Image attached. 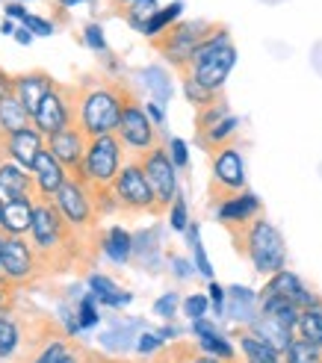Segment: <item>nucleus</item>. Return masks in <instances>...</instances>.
Listing matches in <instances>:
<instances>
[{"mask_svg": "<svg viewBox=\"0 0 322 363\" xmlns=\"http://www.w3.org/2000/svg\"><path fill=\"white\" fill-rule=\"evenodd\" d=\"M80 360H83V354H80V352H74V349H71V352H68V354H65V357H62L60 363H80Z\"/></svg>", "mask_w": 322, "mask_h": 363, "instance_id": "3c124183", "label": "nucleus"}, {"mask_svg": "<svg viewBox=\"0 0 322 363\" xmlns=\"http://www.w3.org/2000/svg\"><path fill=\"white\" fill-rule=\"evenodd\" d=\"M86 42H89V48L104 50V35H101V27L98 24H89L86 27Z\"/></svg>", "mask_w": 322, "mask_h": 363, "instance_id": "a18cd8bd", "label": "nucleus"}, {"mask_svg": "<svg viewBox=\"0 0 322 363\" xmlns=\"http://www.w3.org/2000/svg\"><path fill=\"white\" fill-rule=\"evenodd\" d=\"M48 151L62 162L71 177H77L80 169H83L86 151H89V136L83 133V127L71 124V127H65V130L48 136Z\"/></svg>", "mask_w": 322, "mask_h": 363, "instance_id": "ddd939ff", "label": "nucleus"}, {"mask_svg": "<svg viewBox=\"0 0 322 363\" xmlns=\"http://www.w3.org/2000/svg\"><path fill=\"white\" fill-rule=\"evenodd\" d=\"M89 363H131V360H113V357H101V354H83Z\"/></svg>", "mask_w": 322, "mask_h": 363, "instance_id": "09e8293b", "label": "nucleus"}, {"mask_svg": "<svg viewBox=\"0 0 322 363\" xmlns=\"http://www.w3.org/2000/svg\"><path fill=\"white\" fill-rule=\"evenodd\" d=\"M234 62H237V50L228 39V30H222L219 35H213L210 42H204L199 50H195L192 62L181 71L192 74L204 89H210V92H222V86L231 74V68H234ZM181 71H177V74H181Z\"/></svg>", "mask_w": 322, "mask_h": 363, "instance_id": "39448f33", "label": "nucleus"}, {"mask_svg": "<svg viewBox=\"0 0 322 363\" xmlns=\"http://www.w3.org/2000/svg\"><path fill=\"white\" fill-rule=\"evenodd\" d=\"M101 251L116 263H128L131 251H133V237L124 228H110L101 237Z\"/></svg>", "mask_w": 322, "mask_h": 363, "instance_id": "a878e982", "label": "nucleus"}, {"mask_svg": "<svg viewBox=\"0 0 322 363\" xmlns=\"http://www.w3.org/2000/svg\"><path fill=\"white\" fill-rule=\"evenodd\" d=\"M131 98H133V89L124 80H110V77L80 80L77 83V104H80L77 127H83V133L89 139L116 133L121 113Z\"/></svg>", "mask_w": 322, "mask_h": 363, "instance_id": "f257e3e1", "label": "nucleus"}, {"mask_svg": "<svg viewBox=\"0 0 322 363\" xmlns=\"http://www.w3.org/2000/svg\"><path fill=\"white\" fill-rule=\"evenodd\" d=\"M27 127H33V116L27 113V106L15 95L0 98V133H18Z\"/></svg>", "mask_w": 322, "mask_h": 363, "instance_id": "5701e85b", "label": "nucleus"}, {"mask_svg": "<svg viewBox=\"0 0 322 363\" xmlns=\"http://www.w3.org/2000/svg\"><path fill=\"white\" fill-rule=\"evenodd\" d=\"M33 213H35V201H9L4 207V230L6 237H24L33 228Z\"/></svg>", "mask_w": 322, "mask_h": 363, "instance_id": "4be33fe9", "label": "nucleus"}, {"mask_svg": "<svg viewBox=\"0 0 322 363\" xmlns=\"http://www.w3.org/2000/svg\"><path fill=\"white\" fill-rule=\"evenodd\" d=\"M240 192H245V166L237 142H231L210 151V204L219 207Z\"/></svg>", "mask_w": 322, "mask_h": 363, "instance_id": "6e6552de", "label": "nucleus"}, {"mask_svg": "<svg viewBox=\"0 0 322 363\" xmlns=\"http://www.w3.org/2000/svg\"><path fill=\"white\" fill-rule=\"evenodd\" d=\"M145 110H148V116H151V121L160 127V124H163V113H160V106H154V104H148L145 106Z\"/></svg>", "mask_w": 322, "mask_h": 363, "instance_id": "8fccbe9b", "label": "nucleus"}, {"mask_svg": "<svg viewBox=\"0 0 322 363\" xmlns=\"http://www.w3.org/2000/svg\"><path fill=\"white\" fill-rule=\"evenodd\" d=\"M53 204L60 207V213L65 216V222L71 225V230L80 233L83 240H92V242H101V228H98V210L92 204V195H89V189L80 184V180L68 177L65 186L53 195Z\"/></svg>", "mask_w": 322, "mask_h": 363, "instance_id": "423d86ee", "label": "nucleus"}, {"mask_svg": "<svg viewBox=\"0 0 322 363\" xmlns=\"http://www.w3.org/2000/svg\"><path fill=\"white\" fill-rule=\"evenodd\" d=\"M210 301L216 307V313H222V301H225V289L219 284H210Z\"/></svg>", "mask_w": 322, "mask_h": 363, "instance_id": "49530a36", "label": "nucleus"}, {"mask_svg": "<svg viewBox=\"0 0 322 363\" xmlns=\"http://www.w3.org/2000/svg\"><path fill=\"white\" fill-rule=\"evenodd\" d=\"M199 342H172V346H163L154 357L151 363H189L195 354H199Z\"/></svg>", "mask_w": 322, "mask_h": 363, "instance_id": "c756f323", "label": "nucleus"}, {"mask_svg": "<svg viewBox=\"0 0 322 363\" xmlns=\"http://www.w3.org/2000/svg\"><path fill=\"white\" fill-rule=\"evenodd\" d=\"M181 83H184V92H187L189 104L195 106V113L204 110V106H210V104L222 101V92H210V89H204L192 74H187V71H181Z\"/></svg>", "mask_w": 322, "mask_h": 363, "instance_id": "c85d7f7f", "label": "nucleus"}, {"mask_svg": "<svg viewBox=\"0 0 322 363\" xmlns=\"http://www.w3.org/2000/svg\"><path fill=\"white\" fill-rule=\"evenodd\" d=\"M189 363H228V360H219V357H213V354H204V352H199V354H195ZM237 363V360H234Z\"/></svg>", "mask_w": 322, "mask_h": 363, "instance_id": "de8ad7c7", "label": "nucleus"}, {"mask_svg": "<svg viewBox=\"0 0 322 363\" xmlns=\"http://www.w3.org/2000/svg\"><path fill=\"white\" fill-rule=\"evenodd\" d=\"M231 233V242H234L237 254L252 263L260 275H278L287 263V248H284V237L278 233V228L266 219V216H255L243 225H228L225 228Z\"/></svg>", "mask_w": 322, "mask_h": 363, "instance_id": "f03ea898", "label": "nucleus"}, {"mask_svg": "<svg viewBox=\"0 0 322 363\" xmlns=\"http://www.w3.org/2000/svg\"><path fill=\"white\" fill-rule=\"evenodd\" d=\"M45 145L48 139L35 127H27V130H18V133H0V154H4V160L18 162L27 172L33 169L39 151H45Z\"/></svg>", "mask_w": 322, "mask_h": 363, "instance_id": "4468645a", "label": "nucleus"}, {"mask_svg": "<svg viewBox=\"0 0 322 363\" xmlns=\"http://www.w3.org/2000/svg\"><path fill=\"white\" fill-rule=\"evenodd\" d=\"M189 240H192V254H195V266H199V272L201 275H213V269H210V260H207V254H204V248H201V240H199V230H189Z\"/></svg>", "mask_w": 322, "mask_h": 363, "instance_id": "e433bc0d", "label": "nucleus"}, {"mask_svg": "<svg viewBox=\"0 0 322 363\" xmlns=\"http://www.w3.org/2000/svg\"><path fill=\"white\" fill-rule=\"evenodd\" d=\"M116 4H118V0H116ZM121 4H128V0H121Z\"/></svg>", "mask_w": 322, "mask_h": 363, "instance_id": "4d7b16f0", "label": "nucleus"}, {"mask_svg": "<svg viewBox=\"0 0 322 363\" xmlns=\"http://www.w3.org/2000/svg\"><path fill=\"white\" fill-rule=\"evenodd\" d=\"M18 42H30V30H27V27L18 30Z\"/></svg>", "mask_w": 322, "mask_h": 363, "instance_id": "5fc2aeb1", "label": "nucleus"}, {"mask_svg": "<svg viewBox=\"0 0 322 363\" xmlns=\"http://www.w3.org/2000/svg\"><path fill=\"white\" fill-rule=\"evenodd\" d=\"M6 12H9L12 18H27V15H24V9H21V6H18V4H12V6H6Z\"/></svg>", "mask_w": 322, "mask_h": 363, "instance_id": "603ef678", "label": "nucleus"}, {"mask_svg": "<svg viewBox=\"0 0 322 363\" xmlns=\"http://www.w3.org/2000/svg\"><path fill=\"white\" fill-rule=\"evenodd\" d=\"M284 363H322V349L308 340H293L290 349L284 352Z\"/></svg>", "mask_w": 322, "mask_h": 363, "instance_id": "473e14b6", "label": "nucleus"}, {"mask_svg": "<svg viewBox=\"0 0 322 363\" xmlns=\"http://www.w3.org/2000/svg\"><path fill=\"white\" fill-rule=\"evenodd\" d=\"M24 27H27V30H33V33H39V35H50V33H53V24L42 21V18H33V15H27V18H24Z\"/></svg>", "mask_w": 322, "mask_h": 363, "instance_id": "c03bdc74", "label": "nucleus"}, {"mask_svg": "<svg viewBox=\"0 0 322 363\" xmlns=\"http://www.w3.org/2000/svg\"><path fill=\"white\" fill-rule=\"evenodd\" d=\"M136 349L142 352V354H157L160 349H163V334H151V331H145L139 337V342H136Z\"/></svg>", "mask_w": 322, "mask_h": 363, "instance_id": "ea45409f", "label": "nucleus"}, {"mask_svg": "<svg viewBox=\"0 0 322 363\" xmlns=\"http://www.w3.org/2000/svg\"><path fill=\"white\" fill-rule=\"evenodd\" d=\"M260 311H263V316L275 319L278 325H284V328H290V331H296V325L301 319V307L281 298V296H260Z\"/></svg>", "mask_w": 322, "mask_h": 363, "instance_id": "b1692460", "label": "nucleus"}, {"mask_svg": "<svg viewBox=\"0 0 322 363\" xmlns=\"http://www.w3.org/2000/svg\"><path fill=\"white\" fill-rule=\"evenodd\" d=\"M174 311H177V296L174 293H166L163 298H157V304H154V313L163 316V319L174 316Z\"/></svg>", "mask_w": 322, "mask_h": 363, "instance_id": "a19ab883", "label": "nucleus"}, {"mask_svg": "<svg viewBox=\"0 0 322 363\" xmlns=\"http://www.w3.org/2000/svg\"><path fill=\"white\" fill-rule=\"evenodd\" d=\"M207 298L204 296H189L187 301H184V311H187V316L192 319V322H199V319H204V313H207Z\"/></svg>", "mask_w": 322, "mask_h": 363, "instance_id": "58836bf2", "label": "nucleus"}, {"mask_svg": "<svg viewBox=\"0 0 322 363\" xmlns=\"http://www.w3.org/2000/svg\"><path fill=\"white\" fill-rule=\"evenodd\" d=\"M4 245H6V233L0 230V269H4Z\"/></svg>", "mask_w": 322, "mask_h": 363, "instance_id": "864d4df0", "label": "nucleus"}, {"mask_svg": "<svg viewBox=\"0 0 322 363\" xmlns=\"http://www.w3.org/2000/svg\"><path fill=\"white\" fill-rule=\"evenodd\" d=\"M53 86H57V80H53L50 74H45V71L18 74V77H15V98L21 101V104L27 106V113L33 116L35 110H39V104L45 101V95L50 92Z\"/></svg>", "mask_w": 322, "mask_h": 363, "instance_id": "a211bd4d", "label": "nucleus"}, {"mask_svg": "<svg viewBox=\"0 0 322 363\" xmlns=\"http://www.w3.org/2000/svg\"><path fill=\"white\" fill-rule=\"evenodd\" d=\"M240 340V349H243V363H284L281 352L275 346H270L263 337H257L252 328H240L234 334Z\"/></svg>", "mask_w": 322, "mask_h": 363, "instance_id": "aec40b11", "label": "nucleus"}, {"mask_svg": "<svg viewBox=\"0 0 322 363\" xmlns=\"http://www.w3.org/2000/svg\"><path fill=\"white\" fill-rule=\"evenodd\" d=\"M124 162H128V154H124V145L118 142L116 133L89 139L83 169L74 180H80L86 189H113Z\"/></svg>", "mask_w": 322, "mask_h": 363, "instance_id": "20e7f679", "label": "nucleus"}, {"mask_svg": "<svg viewBox=\"0 0 322 363\" xmlns=\"http://www.w3.org/2000/svg\"><path fill=\"white\" fill-rule=\"evenodd\" d=\"M116 136L124 145V154L128 157H142L151 148H157V145H163V133H160V127L151 121L148 110L139 104L136 95L128 101V106H124Z\"/></svg>", "mask_w": 322, "mask_h": 363, "instance_id": "9d476101", "label": "nucleus"}, {"mask_svg": "<svg viewBox=\"0 0 322 363\" xmlns=\"http://www.w3.org/2000/svg\"><path fill=\"white\" fill-rule=\"evenodd\" d=\"M252 331H255L257 337H263L266 342H270V346H275V349L281 352V357H284V352L290 349V342L296 340V331L284 328V325H278V322L270 319V316H263V319L252 322Z\"/></svg>", "mask_w": 322, "mask_h": 363, "instance_id": "393cba45", "label": "nucleus"}, {"mask_svg": "<svg viewBox=\"0 0 322 363\" xmlns=\"http://www.w3.org/2000/svg\"><path fill=\"white\" fill-rule=\"evenodd\" d=\"M39 272H42V266H39V254H35L33 242H27L24 237H6L0 275L12 286H21V284H30Z\"/></svg>", "mask_w": 322, "mask_h": 363, "instance_id": "f8f14e48", "label": "nucleus"}, {"mask_svg": "<svg viewBox=\"0 0 322 363\" xmlns=\"http://www.w3.org/2000/svg\"><path fill=\"white\" fill-rule=\"evenodd\" d=\"M113 195L121 216H157V198L154 189L148 184L145 172H142L139 160L128 157V162L121 166L116 184H113Z\"/></svg>", "mask_w": 322, "mask_h": 363, "instance_id": "0eeeda50", "label": "nucleus"}, {"mask_svg": "<svg viewBox=\"0 0 322 363\" xmlns=\"http://www.w3.org/2000/svg\"><path fill=\"white\" fill-rule=\"evenodd\" d=\"M169 154H172V162L177 169H184L187 162H189V157H187V142L184 139H172L169 142Z\"/></svg>", "mask_w": 322, "mask_h": 363, "instance_id": "79ce46f5", "label": "nucleus"}, {"mask_svg": "<svg viewBox=\"0 0 322 363\" xmlns=\"http://www.w3.org/2000/svg\"><path fill=\"white\" fill-rule=\"evenodd\" d=\"M15 301V286L0 275V313H9V307Z\"/></svg>", "mask_w": 322, "mask_h": 363, "instance_id": "37998d69", "label": "nucleus"}, {"mask_svg": "<svg viewBox=\"0 0 322 363\" xmlns=\"http://www.w3.org/2000/svg\"><path fill=\"white\" fill-rule=\"evenodd\" d=\"M169 222H172V228L174 230H187V204H184V198L177 195L174 198V204H172V210H169Z\"/></svg>", "mask_w": 322, "mask_h": 363, "instance_id": "4c0bfd02", "label": "nucleus"}, {"mask_svg": "<svg viewBox=\"0 0 322 363\" xmlns=\"http://www.w3.org/2000/svg\"><path fill=\"white\" fill-rule=\"evenodd\" d=\"M30 174H33V180H35L39 198H53V195H57V192L65 186V180L71 177V174L65 172L62 162L48 151V145H45V151H39V157H35Z\"/></svg>", "mask_w": 322, "mask_h": 363, "instance_id": "dca6fc26", "label": "nucleus"}, {"mask_svg": "<svg viewBox=\"0 0 322 363\" xmlns=\"http://www.w3.org/2000/svg\"><path fill=\"white\" fill-rule=\"evenodd\" d=\"M68 352H71L68 340H65V337H57V340L45 342L42 349H35V352L30 354V363H60V360H62Z\"/></svg>", "mask_w": 322, "mask_h": 363, "instance_id": "f704fd0d", "label": "nucleus"}, {"mask_svg": "<svg viewBox=\"0 0 322 363\" xmlns=\"http://www.w3.org/2000/svg\"><path fill=\"white\" fill-rule=\"evenodd\" d=\"M21 346V331L9 313H0V360L4 357H12Z\"/></svg>", "mask_w": 322, "mask_h": 363, "instance_id": "2f4dec72", "label": "nucleus"}, {"mask_svg": "<svg viewBox=\"0 0 322 363\" xmlns=\"http://www.w3.org/2000/svg\"><path fill=\"white\" fill-rule=\"evenodd\" d=\"M260 296H281V298H287V301L299 304L301 311H308V307L322 304V298L313 296L311 289L301 284V281L293 275V272H287V269H281L278 275H272L270 281H266V286L260 289Z\"/></svg>", "mask_w": 322, "mask_h": 363, "instance_id": "f3484780", "label": "nucleus"}, {"mask_svg": "<svg viewBox=\"0 0 322 363\" xmlns=\"http://www.w3.org/2000/svg\"><path fill=\"white\" fill-rule=\"evenodd\" d=\"M231 113H228V104H225V98L222 101H216V104H210V106H204V110H199L195 113V136H207L213 127L216 124H222L225 118H228Z\"/></svg>", "mask_w": 322, "mask_h": 363, "instance_id": "cd10ccee", "label": "nucleus"}, {"mask_svg": "<svg viewBox=\"0 0 322 363\" xmlns=\"http://www.w3.org/2000/svg\"><path fill=\"white\" fill-rule=\"evenodd\" d=\"M98 325V311H95V296H86L77 311V328H95Z\"/></svg>", "mask_w": 322, "mask_h": 363, "instance_id": "c9c22d12", "label": "nucleus"}, {"mask_svg": "<svg viewBox=\"0 0 322 363\" xmlns=\"http://www.w3.org/2000/svg\"><path fill=\"white\" fill-rule=\"evenodd\" d=\"M80 118V104H77V83H57L45 95V101L39 104V110L33 113V127L39 130L45 139L65 130V127L77 124Z\"/></svg>", "mask_w": 322, "mask_h": 363, "instance_id": "1a4fd4ad", "label": "nucleus"}, {"mask_svg": "<svg viewBox=\"0 0 322 363\" xmlns=\"http://www.w3.org/2000/svg\"><path fill=\"white\" fill-rule=\"evenodd\" d=\"M0 198L9 201H39V189H35L33 174H27L24 166L12 160H0Z\"/></svg>", "mask_w": 322, "mask_h": 363, "instance_id": "2eb2a0df", "label": "nucleus"}, {"mask_svg": "<svg viewBox=\"0 0 322 363\" xmlns=\"http://www.w3.org/2000/svg\"><path fill=\"white\" fill-rule=\"evenodd\" d=\"M192 334L199 337V349L204 354H213V357H219V360H228V363H234V349H231V342L213 328L210 322L199 319V322H192Z\"/></svg>", "mask_w": 322, "mask_h": 363, "instance_id": "412c9836", "label": "nucleus"}, {"mask_svg": "<svg viewBox=\"0 0 322 363\" xmlns=\"http://www.w3.org/2000/svg\"><path fill=\"white\" fill-rule=\"evenodd\" d=\"M181 9H184V4H177V0H174V4H169L166 9H157L142 33H145L148 39H154V35H160V33H166V30L177 21V18H181Z\"/></svg>", "mask_w": 322, "mask_h": 363, "instance_id": "7c9ffc66", "label": "nucleus"}, {"mask_svg": "<svg viewBox=\"0 0 322 363\" xmlns=\"http://www.w3.org/2000/svg\"><path fill=\"white\" fill-rule=\"evenodd\" d=\"M142 172H145L148 184L154 189V198H157V216H163L172 210L174 198H177V166L172 162V154H169V145H157L148 154L136 157Z\"/></svg>", "mask_w": 322, "mask_h": 363, "instance_id": "9b49d317", "label": "nucleus"}, {"mask_svg": "<svg viewBox=\"0 0 322 363\" xmlns=\"http://www.w3.org/2000/svg\"><path fill=\"white\" fill-rule=\"evenodd\" d=\"M296 337L308 340V342H313V346L322 349V304L301 311V319L296 325Z\"/></svg>", "mask_w": 322, "mask_h": 363, "instance_id": "bb28decb", "label": "nucleus"}, {"mask_svg": "<svg viewBox=\"0 0 322 363\" xmlns=\"http://www.w3.org/2000/svg\"><path fill=\"white\" fill-rule=\"evenodd\" d=\"M225 24H213V21H177L166 33H160L151 39V48L160 50L163 57L174 65V71H181L192 62L195 50L204 42H210L213 35H219Z\"/></svg>", "mask_w": 322, "mask_h": 363, "instance_id": "7ed1b4c3", "label": "nucleus"}, {"mask_svg": "<svg viewBox=\"0 0 322 363\" xmlns=\"http://www.w3.org/2000/svg\"><path fill=\"white\" fill-rule=\"evenodd\" d=\"M260 213H263L260 198H257L255 192H248V189L240 192V195H234V198H228L225 204L216 207V216H219L222 228H228V225H243V222L255 219V216H260Z\"/></svg>", "mask_w": 322, "mask_h": 363, "instance_id": "6ab92c4d", "label": "nucleus"}, {"mask_svg": "<svg viewBox=\"0 0 322 363\" xmlns=\"http://www.w3.org/2000/svg\"><path fill=\"white\" fill-rule=\"evenodd\" d=\"M4 207H6V201L0 198V228H4Z\"/></svg>", "mask_w": 322, "mask_h": 363, "instance_id": "6e6d98bb", "label": "nucleus"}, {"mask_svg": "<svg viewBox=\"0 0 322 363\" xmlns=\"http://www.w3.org/2000/svg\"><path fill=\"white\" fill-rule=\"evenodd\" d=\"M92 289H95V298L98 301H104V304H124V301H131V296L128 293H121V289L110 281V278H104V275H92Z\"/></svg>", "mask_w": 322, "mask_h": 363, "instance_id": "72a5a7b5", "label": "nucleus"}]
</instances>
